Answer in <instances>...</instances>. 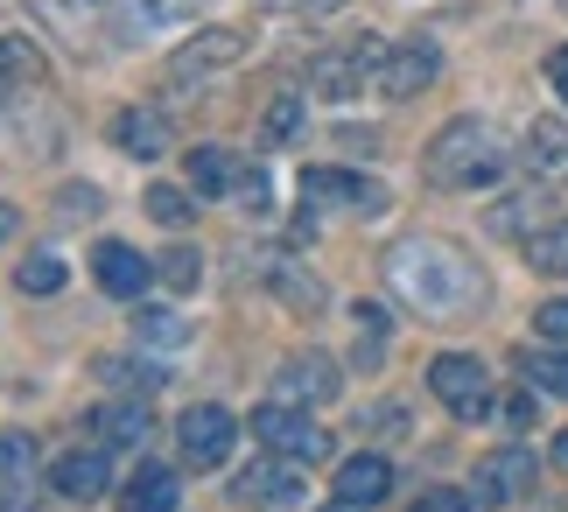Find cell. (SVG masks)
I'll return each instance as SVG.
<instances>
[{"mask_svg": "<svg viewBox=\"0 0 568 512\" xmlns=\"http://www.w3.org/2000/svg\"><path fill=\"white\" fill-rule=\"evenodd\" d=\"M386 281L414 317L428 323H464L485 309V267H477L456 239H435V232H407L386 247Z\"/></svg>", "mask_w": 568, "mask_h": 512, "instance_id": "1", "label": "cell"}, {"mask_svg": "<svg viewBox=\"0 0 568 512\" xmlns=\"http://www.w3.org/2000/svg\"><path fill=\"white\" fill-rule=\"evenodd\" d=\"M422 169H428V183H435V190H485V183H498V169H506L498 127H491V120H477V113L449 120V127L428 141Z\"/></svg>", "mask_w": 568, "mask_h": 512, "instance_id": "2", "label": "cell"}, {"mask_svg": "<svg viewBox=\"0 0 568 512\" xmlns=\"http://www.w3.org/2000/svg\"><path fill=\"white\" fill-rule=\"evenodd\" d=\"M386 50H393L386 36H358V42H344V50H323V57L310 63V92H316V99H331V106L358 99V92H379Z\"/></svg>", "mask_w": 568, "mask_h": 512, "instance_id": "3", "label": "cell"}, {"mask_svg": "<svg viewBox=\"0 0 568 512\" xmlns=\"http://www.w3.org/2000/svg\"><path fill=\"white\" fill-rule=\"evenodd\" d=\"M246 429H253L260 450H274V456H288V463H323V456H331V429H316L310 408H288V400L253 408Z\"/></svg>", "mask_w": 568, "mask_h": 512, "instance_id": "4", "label": "cell"}, {"mask_svg": "<svg viewBox=\"0 0 568 512\" xmlns=\"http://www.w3.org/2000/svg\"><path fill=\"white\" fill-rule=\"evenodd\" d=\"M428 386H435V400H443L449 414H464V421L498 408V400H491V372H485V359H470V351H443V359L428 365Z\"/></svg>", "mask_w": 568, "mask_h": 512, "instance_id": "5", "label": "cell"}, {"mask_svg": "<svg viewBox=\"0 0 568 512\" xmlns=\"http://www.w3.org/2000/svg\"><path fill=\"white\" fill-rule=\"evenodd\" d=\"M246 57V36L239 29H225V21H211V29H196L190 42H176L169 50V84H204V78H217V71H232V63Z\"/></svg>", "mask_w": 568, "mask_h": 512, "instance_id": "6", "label": "cell"}, {"mask_svg": "<svg viewBox=\"0 0 568 512\" xmlns=\"http://www.w3.org/2000/svg\"><path fill=\"white\" fill-rule=\"evenodd\" d=\"M302 204H344L358 218H379L393 197H386V183H365L352 169H302Z\"/></svg>", "mask_w": 568, "mask_h": 512, "instance_id": "7", "label": "cell"}, {"mask_svg": "<svg viewBox=\"0 0 568 512\" xmlns=\"http://www.w3.org/2000/svg\"><path fill=\"white\" fill-rule=\"evenodd\" d=\"M443 78V50H435L428 36H407L386 50V71H379V99H414L428 92V84Z\"/></svg>", "mask_w": 568, "mask_h": 512, "instance_id": "8", "label": "cell"}, {"mask_svg": "<svg viewBox=\"0 0 568 512\" xmlns=\"http://www.w3.org/2000/svg\"><path fill=\"white\" fill-rule=\"evenodd\" d=\"M534 478H540V463H534V450H491L485 463H477V505H513V499H527L534 492Z\"/></svg>", "mask_w": 568, "mask_h": 512, "instance_id": "9", "label": "cell"}, {"mask_svg": "<svg viewBox=\"0 0 568 512\" xmlns=\"http://www.w3.org/2000/svg\"><path fill=\"white\" fill-rule=\"evenodd\" d=\"M176 429H183V456L196 463V471H217V463L232 456V442H239V421L225 408H211V400H204V408H190Z\"/></svg>", "mask_w": 568, "mask_h": 512, "instance_id": "10", "label": "cell"}, {"mask_svg": "<svg viewBox=\"0 0 568 512\" xmlns=\"http://www.w3.org/2000/svg\"><path fill=\"white\" fill-rule=\"evenodd\" d=\"M274 380H281V400H288V408H323V400H337L344 372H337V359H323V351H302V359H288Z\"/></svg>", "mask_w": 568, "mask_h": 512, "instance_id": "11", "label": "cell"}, {"mask_svg": "<svg viewBox=\"0 0 568 512\" xmlns=\"http://www.w3.org/2000/svg\"><path fill=\"white\" fill-rule=\"evenodd\" d=\"M113 148L134 154V162H162V154L176 148V127H169L162 106H126V113L113 120Z\"/></svg>", "mask_w": 568, "mask_h": 512, "instance_id": "12", "label": "cell"}, {"mask_svg": "<svg viewBox=\"0 0 568 512\" xmlns=\"http://www.w3.org/2000/svg\"><path fill=\"white\" fill-rule=\"evenodd\" d=\"M92 274H99V288H105V295H120V302H141V288L155 281V260H148V253H134L126 239H105V247L92 253Z\"/></svg>", "mask_w": 568, "mask_h": 512, "instance_id": "13", "label": "cell"}, {"mask_svg": "<svg viewBox=\"0 0 568 512\" xmlns=\"http://www.w3.org/2000/svg\"><path fill=\"white\" fill-rule=\"evenodd\" d=\"M196 8H204V0H113V29L126 42L169 36V29H183V21H196Z\"/></svg>", "mask_w": 568, "mask_h": 512, "instance_id": "14", "label": "cell"}, {"mask_svg": "<svg viewBox=\"0 0 568 512\" xmlns=\"http://www.w3.org/2000/svg\"><path fill=\"white\" fill-rule=\"evenodd\" d=\"M555 218H561V211H555L540 190H513V197H498V204H491V232H498V239H519V247H527V239H534V232H548Z\"/></svg>", "mask_w": 568, "mask_h": 512, "instance_id": "15", "label": "cell"}, {"mask_svg": "<svg viewBox=\"0 0 568 512\" xmlns=\"http://www.w3.org/2000/svg\"><path fill=\"white\" fill-rule=\"evenodd\" d=\"M84 429H99V442H113V450H141L155 435V414H148V400H105V408H92Z\"/></svg>", "mask_w": 568, "mask_h": 512, "instance_id": "16", "label": "cell"}, {"mask_svg": "<svg viewBox=\"0 0 568 512\" xmlns=\"http://www.w3.org/2000/svg\"><path fill=\"white\" fill-rule=\"evenodd\" d=\"M29 14L50 36H71L78 50H84V36H99V21L113 14V0H29Z\"/></svg>", "mask_w": 568, "mask_h": 512, "instance_id": "17", "label": "cell"}, {"mask_svg": "<svg viewBox=\"0 0 568 512\" xmlns=\"http://www.w3.org/2000/svg\"><path fill=\"white\" fill-rule=\"evenodd\" d=\"M50 484L63 499H99V492H113V463H105V450H71L50 463Z\"/></svg>", "mask_w": 568, "mask_h": 512, "instance_id": "18", "label": "cell"}, {"mask_svg": "<svg viewBox=\"0 0 568 512\" xmlns=\"http://www.w3.org/2000/svg\"><path fill=\"white\" fill-rule=\"evenodd\" d=\"M239 499H253V505H274V512H288L302 505V463H253L246 478H239Z\"/></svg>", "mask_w": 568, "mask_h": 512, "instance_id": "19", "label": "cell"}, {"mask_svg": "<svg viewBox=\"0 0 568 512\" xmlns=\"http://www.w3.org/2000/svg\"><path fill=\"white\" fill-rule=\"evenodd\" d=\"M42 78H50V71H42V50H36V42L29 36H0V113H8L21 92H36Z\"/></svg>", "mask_w": 568, "mask_h": 512, "instance_id": "20", "label": "cell"}, {"mask_svg": "<svg viewBox=\"0 0 568 512\" xmlns=\"http://www.w3.org/2000/svg\"><path fill=\"white\" fill-rule=\"evenodd\" d=\"M386 492H393V463H386L379 450L337 463V499H352V505H386Z\"/></svg>", "mask_w": 568, "mask_h": 512, "instance_id": "21", "label": "cell"}, {"mask_svg": "<svg viewBox=\"0 0 568 512\" xmlns=\"http://www.w3.org/2000/svg\"><path fill=\"white\" fill-rule=\"evenodd\" d=\"M267 281H274V295L288 302V309H302V317H316V309L331 302V295H323V281L302 260H288V253H267Z\"/></svg>", "mask_w": 568, "mask_h": 512, "instance_id": "22", "label": "cell"}, {"mask_svg": "<svg viewBox=\"0 0 568 512\" xmlns=\"http://www.w3.org/2000/svg\"><path fill=\"white\" fill-rule=\"evenodd\" d=\"M527 169L548 175V183H568V120H534L527 127Z\"/></svg>", "mask_w": 568, "mask_h": 512, "instance_id": "23", "label": "cell"}, {"mask_svg": "<svg viewBox=\"0 0 568 512\" xmlns=\"http://www.w3.org/2000/svg\"><path fill=\"white\" fill-rule=\"evenodd\" d=\"M246 183V162H239L232 148H190V190H204V197H225Z\"/></svg>", "mask_w": 568, "mask_h": 512, "instance_id": "24", "label": "cell"}, {"mask_svg": "<svg viewBox=\"0 0 568 512\" xmlns=\"http://www.w3.org/2000/svg\"><path fill=\"white\" fill-rule=\"evenodd\" d=\"M126 512H176V499H183V484H176V471H162V463H141L134 478H126Z\"/></svg>", "mask_w": 568, "mask_h": 512, "instance_id": "25", "label": "cell"}, {"mask_svg": "<svg viewBox=\"0 0 568 512\" xmlns=\"http://www.w3.org/2000/svg\"><path fill=\"white\" fill-rule=\"evenodd\" d=\"M134 338H141V344H162V351H183V344L196 338V323L176 317V309H162V302H141V309H134Z\"/></svg>", "mask_w": 568, "mask_h": 512, "instance_id": "26", "label": "cell"}, {"mask_svg": "<svg viewBox=\"0 0 568 512\" xmlns=\"http://www.w3.org/2000/svg\"><path fill=\"white\" fill-rule=\"evenodd\" d=\"M519 253H527V267H534V274H548V281H568V218H555L548 232H534V239H527Z\"/></svg>", "mask_w": 568, "mask_h": 512, "instance_id": "27", "label": "cell"}, {"mask_svg": "<svg viewBox=\"0 0 568 512\" xmlns=\"http://www.w3.org/2000/svg\"><path fill=\"white\" fill-rule=\"evenodd\" d=\"M302 120H310V92H281V99L267 106V120H260V141H267V148L295 141V133H302Z\"/></svg>", "mask_w": 568, "mask_h": 512, "instance_id": "28", "label": "cell"}, {"mask_svg": "<svg viewBox=\"0 0 568 512\" xmlns=\"http://www.w3.org/2000/svg\"><path fill=\"white\" fill-rule=\"evenodd\" d=\"M519 372H527V386L568 400V351H561V344H555V351H519Z\"/></svg>", "mask_w": 568, "mask_h": 512, "instance_id": "29", "label": "cell"}, {"mask_svg": "<svg viewBox=\"0 0 568 512\" xmlns=\"http://www.w3.org/2000/svg\"><path fill=\"white\" fill-rule=\"evenodd\" d=\"M99 372H105V386H120V393H141V400H148V393H155V386L169 380L162 365H141V359H105Z\"/></svg>", "mask_w": 568, "mask_h": 512, "instance_id": "30", "label": "cell"}, {"mask_svg": "<svg viewBox=\"0 0 568 512\" xmlns=\"http://www.w3.org/2000/svg\"><path fill=\"white\" fill-rule=\"evenodd\" d=\"M29 471H36V435L0 429V484H29Z\"/></svg>", "mask_w": 568, "mask_h": 512, "instance_id": "31", "label": "cell"}, {"mask_svg": "<svg viewBox=\"0 0 568 512\" xmlns=\"http://www.w3.org/2000/svg\"><path fill=\"white\" fill-rule=\"evenodd\" d=\"M155 281L176 288V295H190V288L204 281V260H196L190 247H169V253H155Z\"/></svg>", "mask_w": 568, "mask_h": 512, "instance_id": "32", "label": "cell"}, {"mask_svg": "<svg viewBox=\"0 0 568 512\" xmlns=\"http://www.w3.org/2000/svg\"><path fill=\"white\" fill-rule=\"evenodd\" d=\"M14 288H21V295H57V288H63V260L57 253H29L14 267Z\"/></svg>", "mask_w": 568, "mask_h": 512, "instance_id": "33", "label": "cell"}, {"mask_svg": "<svg viewBox=\"0 0 568 512\" xmlns=\"http://www.w3.org/2000/svg\"><path fill=\"white\" fill-rule=\"evenodd\" d=\"M141 204H148V218H155V225H169V232H183V225H190V211H196L176 183H155V190L141 197Z\"/></svg>", "mask_w": 568, "mask_h": 512, "instance_id": "34", "label": "cell"}, {"mask_svg": "<svg viewBox=\"0 0 568 512\" xmlns=\"http://www.w3.org/2000/svg\"><path fill=\"white\" fill-rule=\"evenodd\" d=\"M534 330H540V338H548V344H561V351H568V295L540 302V309H534Z\"/></svg>", "mask_w": 568, "mask_h": 512, "instance_id": "35", "label": "cell"}, {"mask_svg": "<svg viewBox=\"0 0 568 512\" xmlns=\"http://www.w3.org/2000/svg\"><path fill=\"white\" fill-rule=\"evenodd\" d=\"M414 512H485L470 492H456V484H435V492H422V505Z\"/></svg>", "mask_w": 568, "mask_h": 512, "instance_id": "36", "label": "cell"}, {"mask_svg": "<svg viewBox=\"0 0 568 512\" xmlns=\"http://www.w3.org/2000/svg\"><path fill=\"white\" fill-rule=\"evenodd\" d=\"M239 197H246V211H253V218H267V211H274V204H267V197H274L267 169H246V183H239Z\"/></svg>", "mask_w": 568, "mask_h": 512, "instance_id": "37", "label": "cell"}, {"mask_svg": "<svg viewBox=\"0 0 568 512\" xmlns=\"http://www.w3.org/2000/svg\"><path fill=\"white\" fill-rule=\"evenodd\" d=\"M498 421H506V429H527V421H534V400H527V393L498 400Z\"/></svg>", "mask_w": 568, "mask_h": 512, "instance_id": "38", "label": "cell"}, {"mask_svg": "<svg viewBox=\"0 0 568 512\" xmlns=\"http://www.w3.org/2000/svg\"><path fill=\"white\" fill-rule=\"evenodd\" d=\"M267 14H323V8H337V0H260Z\"/></svg>", "mask_w": 568, "mask_h": 512, "instance_id": "39", "label": "cell"}, {"mask_svg": "<svg viewBox=\"0 0 568 512\" xmlns=\"http://www.w3.org/2000/svg\"><path fill=\"white\" fill-rule=\"evenodd\" d=\"M373 429L379 435H407V408H393V400H386V408H373Z\"/></svg>", "mask_w": 568, "mask_h": 512, "instance_id": "40", "label": "cell"}, {"mask_svg": "<svg viewBox=\"0 0 568 512\" xmlns=\"http://www.w3.org/2000/svg\"><path fill=\"white\" fill-rule=\"evenodd\" d=\"M63 211H71V218H78V211L92 218V211H99V190H63Z\"/></svg>", "mask_w": 568, "mask_h": 512, "instance_id": "41", "label": "cell"}, {"mask_svg": "<svg viewBox=\"0 0 568 512\" xmlns=\"http://www.w3.org/2000/svg\"><path fill=\"white\" fill-rule=\"evenodd\" d=\"M548 84H555L561 106H568V50H555V57H548Z\"/></svg>", "mask_w": 568, "mask_h": 512, "instance_id": "42", "label": "cell"}, {"mask_svg": "<svg viewBox=\"0 0 568 512\" xmlns=\"http://www.w3.org/2000/svg\"><path fill=\"white\" fill-rule=\"evenodd\" d=\"M555 463H561V471H568V429L555 435Z\"/></svg>", "mask_w": 568, "mask_h": 512, "instance_id": "43", "label": "cell"}, {"mask_svg": "<svg viewBox=\"0 0 568 512\" xmlns=\"http://www.w3.org/2000/svg\"><path fill=\"white\" fill-rule=\"evenodd\" d=\"M14 232V204H0V239H8Z\"/></svg>", "mask_w": 568, "mask_h": 512, "instance_id": "44", "label": "cell"}, {"mask_svg": "<svg viewBox=\"0 0 568 512\" xmlns=\"http://www.w3.org/2000/svg\"><path fill=\"white\" fill-rule=\"evenodd\" d=\"M323 512H373V505H352V499H337V505H323Z\"/></svg>", "mask_w": 568, "mask_h": 512, "instance_id": "45", "label": "cell"}]
</instances>
